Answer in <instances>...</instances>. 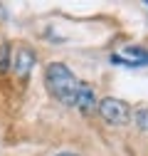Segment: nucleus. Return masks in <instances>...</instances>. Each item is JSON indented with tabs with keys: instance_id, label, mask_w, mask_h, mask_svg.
Masks as SVG:
<instances>
[{
	"instance_id": "1",
	"label": "nucleus",
	"mask_w": 148,
	"mask_h": 156,
	"mask_svg": "<svg viewBox=\"0 0 148 156\" xmlns=\"http://www.w3.org/2000/svg\"><path fill=\"white\" fill-rule=\"evenodd\" d=\"M45 84H47V89H49V94L54 97V99H59L67 107H74V102H77V89H79V80L72 74V69L67 65H62V62L47 65Z\"/></svg>"
},
{
	"instance_id": "2",
	"label": "nucleus",
	"mask_w": 148,
	"mask_h": 156,
	"mask_svg": "<svg viewBox=\"0 0 148 156\" xmlns=\"http://www.w3.org/2000/svg\"><path fill=\"white\" fill-rule=\"evenodd\" d=\"M96 109H99V114L104 116V119L109 124H114V126H121V124L128 122V104L121 102V99H116V97H106V99H101Z\"/></svg>"
},
{
	"instance_id": "3",
	"label": "nucleus",
	"mask_w": 148,
	"mask_h": 156,
	"mask_svg": "<svg viewBox=\"0 0 148 156\" xmlns=\"http://www.w3.org/2000/svg\"><path fill=\"white\" fill-rule=\"evenodd\" d=\"M111 62H119V65H126V67H141V65L148 62V52L143 47L128 45V47L119 50L116 55H111Z\"/></svg>"
},
{
	"instance_id": "4",
	"label": "nucleus",
	"mask_w": 148,
	"mask_h": 156,
	"mask_svg": "<svg viewBox=\"0 0 148 156\" xmlns=\"http://www.w3.org/2000/svg\"><path fill=\"white\" fill-rule=\"evenodd\" d=\"M74 107H77L79 112H84V114L94 112V109L99 107L96 94H94V87L86 84V82H79V89H77V102H74Z\"/></svg>"
},
{
	"instance_id": "5",
	"label": "nucleus",
	"mask_w": 148,
	"mask_h": 156,
	"mask_svg": "<svg viewBox=\"0 0 148 156\" xmlns=\"http://www.w3.org/2000/svg\"><path fill=\"white\" fill-rule=\"evenodd\" d=\"M32 65H35V55H32L27 47H20L17 55H15V72L20 74V77H25V74L32 69Z\"/></svg>"
},
{
	"instance_id": "6",
	"label": "nucleus",
	"mask_w": 148,
	"mask_h": 156,
	"mask_svg": "<svg viewBox=\"0 0 148 156\" xmlns=\"http://www.w3.org/2000/svg\"><path fill=\"white\" fill-rule=\"evenodd\" d=\"M136 126H138L141 131H148V109H146V107L136 112Z\"/></svg>"
},
{
	"instance_id": "7",
	"label": "nucleus",
	"mask_w": 148,
	"mask_h": 156,
	"mask_svg": "<svg viewBox=\"0 0 148 156\" xmlns=\"http://www.w3.org/2000/svg\"><path fill=\"white\" fill-rule=\"evenodd\" d=\"M8 62H10V50L8 47H0V72L8 69Z\"/></svg>"
},
{
	"instance_id": "8",
	"label": "nucleus",
	"mask_w": 148,
	"mask_h": 156,
	"mask_svg": "<svg viewBox=\"0 0 148 156\" xmlns=\"http://www.w3.org/2000/svg\"><path fill=\"white\" fill-rule=\"evenodd\" d=\"M57 156H77V154H67V151H64V154H57Z\"/></svg>"
}]
</instances>
